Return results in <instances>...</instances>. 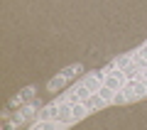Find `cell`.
<instances>
[{
    "label": "cell",
    "mask_w": 147,
    "mask_h": 130,
    "mask_svg": "<svg viewBox=\"0 0 147 130\" xmlns=\"http://www.w3.org/2000/svg\"><path fill=\"white\" fill-rule=\"evenodd\" d=\"M81 71H84V69H81V64H71V66H69V69H64L61 74H57V76H54L52 81L47 83V89L52 91V93H57V89H61L64 83L69 81V79H74V76H79Z\"/></svg>",
    "instance_id": "cell-2"
},
{
    "label": "cell",
    "mask_w": 147,
    "mask_h": 130,
    "mask_svg": "<svg viewBox=\"0 0 147 130\" xmlns=\"http://www.w3.org/2000/svg\"><path fill=\"white\" fill-rule=\"evenodd\" d=\"M147 98V79L145 76H135L118 91L115 103L118 106H127V103H137V101Z\"/></svg>",
    "instance_id": "cell-1"
}]
</instances>
